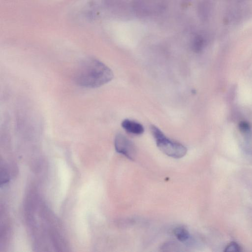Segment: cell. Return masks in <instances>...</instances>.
Returning a JSON list of instances; mask_svg holds the SVG:
<instances>
[{
    "mask_svg": "<svg viewBox=\"0 0 252 252\" xmlns=\"http://www.w3.org/2000/svg\"><path fill=\"white\" fill-rule=\"evenodd\" d=\"M114 77L113 71L104 63L94 58L81 62L74 74V80L79 86L88 88L101 87Z\"/></svg>",
    "mask_w": 252,
    "mask_h": 252,
    "instance_id": "cell-1",
    "label": "cell"
},
{
    "mask_svg": "<svg viewBox=\"0 0 252 252\" xmlns=\"http://www.w3.org/2000/svg\"><path fill=\"white\" fill-rule=\"evenodd\" d=\"M150 129L157 147L164 154L175 158H181L186 154L187 149L185 146L169 139L158 127L151 125Z\"/></svg>",
    "mask_w": 252,
    "mask_h": 252,
    "instance_id": "cell-2",
    "label": "cell"
},
{
    "mask_svg": "<svg viewBox=\"0 0 252 252\" xmlns=\"http://www.w3.org/2000/svg\"><path fill=\"white\" fill-rule=\"evenodd\" d=\"M116 151L127 158L133 160L135 157L136 148L133 142L123 134H118L114 142Z\"/></svg>",
    "mask_w": 252,
    "mask_h": 252,
    "instance_id": "cell-3",
    "label": "cell"
},
{
    "mask_svg": "<svg viewBox=\"0 0 252 252\" xmlns=\"http://www.w3.org/2000/svg\"><path fill=\"white\" fill-rule=\"evenodd\" d=\"M121 125L126 131L132 134L141 135L144 132V128L141 124L131 120H124Z\"/></svg>",
    "mask_w": 252,
    "mask_h": 252,
    "instance_id": "cell-4",
    "label": "cell"
},
{
    "mask_svg": "<svg viewBox=\"0 0 252 252\" xmlns=\"http://www.w3.org/2000/svg\"><path fill=\"white\" fill-rule=\"evenodd\" d=\"M173 233L178 240L182 243L188 244L191 241V236L189 232L182 226L176 227Z\"/></svg>",
    "mask_w": 252,
    "mask_h": 252,
    "instance_id": "cell-5",
    "label": "cell"
},
{
    "mask_svg": "<svg viewBox=\"0 0 252 252\" xmlns=\"http://www.w3.org/2000/svg\"><path fill=\"white\" fill-rule=\"evenodd\" d=\"M205 45V39L202 35H195L192 40L191 47L192 50L196 53L201 52L204 48Z\"/></svg>",
    "mask_w": 252,
    "mask_h": 252,
    "instance_id": "cell-6",
    "label": "cell"
},
{
    "mask_svg": "<svg viewBox=\"0 0 252 252\" xmlns=\"http://www.w3.org/2000/svg\"><path fill=\"white\" fill-rule=\"evenodd\" d=\"M210 8L209 3L206 2H201L198 7L199 16L203 19H206L209 15Z\"/></svg>",
    "mask_w": 252,
    "mask_h": 252,
    "instance_id": "cell-7",
    "label": "cell"
},
{
    "mask_svg": "<svg viewBox=\"0 0 252 252\" xmlns=\"http://www.w3.org/2000/svg\"><path fill=\"white\" fill-rule=\"evenodd\" d=\"M8 174L6 169L1 167L0 169V182L1 185L5 184L8 181Z\"/></svg>",
    "mask_w": 252,
    "mask_h": 252,
    "instance_id": "cell-8",
    "label": "cell"
},
{
    "mask_svg": "<svg viewBox=\"0 0 252 252\" xmlns=\"http://www.w3.org/2000/svg\"><path fill=\"white\" fill-rule=\"evenodd\" d=\"M225 252H239L240 247L236 242L230 243L225 248Z\"/></svg>",
    "mask_w": 252,
    "mask_h": 252,
    "instance_id": "cell-9",
    "label": "cell"
},
{
    "mask_svg": "<svg viewBox=\"0 0 252 252\" xmlns=\"http://www.w3.org/2000/svg\"><path fill=\"white\" fill-rule=\"evenodd\" d=\"M240 127L243 131H246L249 128V125L245 122H242L240 125Z\"/></svg>",
    "mask_w": 252,
    "mask_h": 252,
    "instance_id": "cell-10",
    "label": "cell"
}]
</instances>
